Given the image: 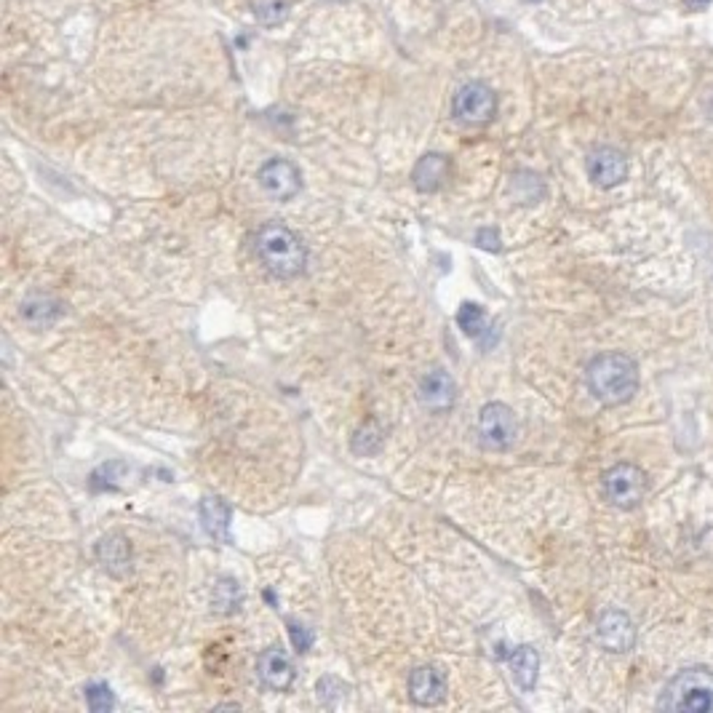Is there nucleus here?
<instances>
[{
  "mask_svg": "<svg viewBox=\"0 0 713 713\" xmlns=\"http://www.w3.org/2000/svg\"><path fill=\"white\" fill-rule=\"evenodd\" d=\"M588 391L604 407H622L638 391V364L628 353H601L585 369Z\"/></svg>",
  "mask_w": 713,
  "mask_h": 713,
  "instance_id": "obj_1",
  "label": "nucleus"
},
{
  "mask_svg": "<svg viewBox=\"0 0 713 713\" xmlns=\"http://www.w3.org/2000/svg\"><path fill=\"white\" fill-rule=\"evenodd\" d=\"M254 251H257L259 262L265 265V270L275 278L289 281V278H297L305 273L307 249L299 241V235L281 222H267L257 230Z\"/></svg>",
  "mask_w": 713,
  "mask_h": 713,
  "instance_id": "obj_2",
  "label": "nucleus"
},
{
  "mask_svg": "<svg viewBox=\"0 0 713 713\" xmlns=\"http://www.w3.org/2000/svg\"><path fill=\"white\" fill-rule=\"evenodd\" d=\"M657 708L670 713H713V670L702 665L678 670L665 684Z\"/></svg>",
  "mask_w": 713,
  "mask_h": 713,
  "instance_id": "obj_3",
  "label": "nucleus"
},
{
  "mask_svg": "<svg viewBox=\"0 0 713 713\" xmlns=\"http://www.w3.org/2000/svg\"><path fill=\"white\" fill-rule=\"evenodd\" d=\"M604 497L617 511H636L649 492L646 473L633 463H617L601 476Z\"/></svg>",
  "mask_w": 713,
  "mask_h": 713,
  "instance_id": "obj_4",
  "label": "nucleus"
},
{
  "mask_svg": "<svg viewBox=\"0 0 713 713\" xmlns=\"http://www.w3.org/2000/svg\"><path fill=\"white\" fill-rule=\"evenodd\" d=\"M476 433H479V444L481 449L487 452H505L513 447L516 436H519V420H516V412L500 401L495 404H487L479 415V425H476Z\"/></svg>",
  "mask_w": 713,
  "mask_h": 713,
  "instance_id": "obj_5",
  "label": "nucleus"
},
{
  "mask_svg": "<svg viewBox=\"0 0 713 713\" xmlns=\"http://www.w3.org/2000/svg\"><path fill=\"white\" fill-rule=\"evenodd\" d=\"M452 113L463 126H487L497 113V94L487 83L471 81L457 89L452 99Z\"/></svg>",
  "mask_w": 713,
  "mask_h": 713,
  "instance_id": "obj_6",
  "label": "nucleus"
},
{
  "mask_svg": "<svg viewBox=\"0 0 713 713\" xmlns=\"http://www.w3.org/2000/svg\"><path fill=\"white\" fill-rule=\"evenodd\" d=\"M585 169H588V177L596 187L601 190H609V187H617L620 182H625L628 177V158L617 150V147H593L585 158Z\"/></svg>",
  "mask_w": 713,
  "mask_h": 713,
  "instance_id": "obj_7",
  "label": "nucleus"
},
{
  "mask_svg": "<svg viewBox=\"0 0 713 713\" xmlns=\"http://www.w3.org/2000/svg\"><path fill=\"white\" fill-rule=\"evenodd\" d=\"M257 179H259V187L275 201H291L302 187L299 169L286 158H273V161L262 163Z\"/></svg>",
  "mask_w": 713,
  "mask_h": 713,
  "instance_id": "obj_8",
  "label": "nucleus"
},
{
  "mask_svg": "<svg viewBox=\"0 0 713 713\" xmlns=\"http://www.w3.org/2000/svg\"><path fill=\"white\" fill-rule=\"evenodd\" d=\"M596 638L606 652L622 654L636 646V625L628 612L606 609L596 622Z\"/></svg>",
  "mask_w": 713,
  "mask_h": 713,
  "instance_id": "obj_9",
  "label": "nucleus"
},
{
  "mask_svg": "<svg viewBox=\"0 0 713 713\" xmlns=\"http://www.w3.org/2000/svg\"><path fill=\"white\" fill-rule=\"evenodd\" d=\"M417 399L423 404V409L433 412V415H444L455 407L457 399V385L455 377L447 369H431L423 375L420 388H417Z\"/></svg>",
  "mask_w": 713,
  "mask_h": 713,
  "instance_id": "obj_10",
  "label": "nucleus"
},
{
  "mask_svg": "<svg viewBox=\"0 0 713 713\" xmlns=\"http://www.w3.org/2000/svg\"><path fill=\"white\" fill-rule=\"evenodd\" d=\"M257 676L273 692H286L294 684V662L281 646H267L257 657Z\"/></svg>",
  "mask_w": 713,
  "mask_h": 713,
  "instance_id": "obj_11",
  "label": "nucleus"
},
{
  "mask_svg": "<svg viewBox=\"0 0 713 713\" xmlns=\"http://www.w3.org/2000/svg\"><path fill=\"white\" fill-rule=\"evenodd\" d=\"M94 553H97V561L102 564V569H105L107 574H113V577H129V574H131V566H134V548H131V543H129L126 535H121V532H110V535H105V537L97 543Z\"/></svg>",
  "mask_w": 713,
  "mask_h": 713,
  "instance_id": "obj_12",
  "label": "nucleus"
},
{
  "mask_svg": "<svg viewBox=\"0 0 713 713\" xmlns=\"http://www.w3.org/2000/svg\"><path fill=\"white\" fill-rule=\"evenodd\" d=\"M409 697L417 705H439L447 697V676L439 665H417L409 673Z\"/></svg>",
  "mask_w": 713,
  "mask_h": 713,
  "instance_id": "obj_13",
  "label": "nucleus"
},
{
  "mask_svg": "<svg viewBox=\"0 0 713 713\" xmlns=\"http://www.w3.org/2000/svg\"><path fill=\"white\" fill-rule=\"evenodd\" d=\"M449 179V158L441 153H428L415 163L412 182L420 193H436Z\"/></svg>",
  "mask_w": 713,
  "mask_h": 713,
  "instance_id": "obj_14",
  "label": "nucleus"
},
{
  "mask_svg": "<svg viewBox=\"0 0 713 713\" xmlns=\"http://www.w3.org/2000/svg\"><path fill=\"white\" fill-rule=\"evenodd\" d=\"M20 315L28 326L33 329H49L57 323V318L62 315V302L51 294H30L22 307H20Z\"/></svg>",
  "mask_w": 713,
  "mask_h": 713,
  "instance_id": "obj_15",
  "label": "nucleus"
},
{
  "mask_svg": "<svg viewBox=\"0 0 713 713\" xmlns=\"http://www.w3.org/2000/svg\"><path fill=\"white\" fill-rule=\"evenodd\" d=\"M198 516H201V524L206 529L209 537L214 540H222L227 543L230 540V505L219 497H203L201 505H198Z\"/></svg>",
  "mask_w": 713,
  "mask_h": 713,
  "instance_id": "obj_16",
  "label": "nucleus"
},
{
  "mask_svg": "<svg viewBox=\"0 0 713 713\" xmlns=\"http://www.w3.org/2000/svg\"><path fill=\"white\" fill-rule=\"evenodd\" d=\"M511 673H513V681H516L524 692L535 689V684H537V673H540V654H537V649L529 646V644L516 646V649L511 652Z\"/></svg>",
  "mask_w": 713,
  "mask_h": 713,
  "instance_id": "obj_17",
  "label": "nucleus"
},
{
  "mask_svg": "<svg viewBox=\"0 0 713 713\" xmlns=\"http://www.w3.org/2000/svg\"><path fill=\"white\" fill-rule=\"evenodd\" d=\"M243 604V590L235 580L230 577H222L217 585H214V593H211V609L217 614H233L238 612Z\"/></svg>",
  "mask_w": 713,
  "mask_h": 713,
  "instance_id": "obj_18",
  "label": "nucleus"
},
{
  "mask_svg": "<svg viewBox=\"0 0 713 713\" xmlns=\"http://www.w3.org/2000/svg\"><path fill=\"white\" fill-rule=\"evenodd\" d=\"M383 444H385V428L377 420H369V423H364L359 431H355L350 447H353L355 455L369 457V455H377L383 449Z\"/></svg>",
  "mask_w": 713,
  "mask_h": 713,
  "instance_id": "obj_19",
  "label": "nucleus"
},
{
  "mask_svg": "<svg viewBox=\"0 0 713 713\" xmlns=\"http://www.w3.org/2000/svg\"><path fill=\"white\" fill-rule=\"evenodd\" d=\"M457 323H460V329L468 334V337H484L487 331H489V321H487V313H484V307L481 305H476V302H465L463 307H460V313H457Z\"/></svg>",
  "mask_w": 713,
  "mask_h": 713,
  "instance_id": "obj_20",
  "label": "nucleus"
},
{
  "mask_svg": "<svg viewBox=\"0 0 713 713\" xmlns=\"http://www.w3.org/2000/svg\"><path fill=\"white\" fill-rule=\"evenodd\" d=\"M129 473V468L123 463H107L99 471H94L91 476V489L94 492H113L118 489V481Z\"/></svg>",
  "mask_w": 713,
  "mask_h": 713,
  "instance_id": "obj_21",
  "label": "nucleus"
},
{
  "mask_svg": "<svg viewBox=\"0 0 713 713\" xmlns=\"http://www.w3.org/2000/svg\"><path fill=\"white\" fill-rule=\"evenodd\" d=\"M254 17L265 25V28H275L286 20L289 9L286 0H254Z\"/></svg>",
  "mask_w": 713,
  "mask_h": 713,
  "instance_id": "obj_22",
  "label": "nucleus"
},
{
  "mask_svg": "<svg viewBox=\"0 0 713 713\" xmlns=\"http://www.w3.org/2000/svg\"><path fill=\"white\" fill-rule=\"evenodd\" d=\"M86 702L94 713H105L115 705V697H113V689L107 684L97 681V684L86 686Z\"/></svg>",
  "mask_w": 713,
  "mask_h": 713,
  "instance_id": "obj_23",
  "label": "nucleus"
},
{
  "mask_svg": "<svg viewBox=\"0 0 713 713\" xmlns=\"http://www.w3.org/2000/svg\"><path fill=\"white\" fill-rule=\"evenodd\" d=\"M289 630H291V641H294L297 652H307L310 644H313V633L299 622H289Z\"/></svg>",
  "mask_w": 713,
  "mask_h": 713,
  "instance_id": "obj_24",
  "label": "nucleus"
},
{
  "mask_svg": "<svg viewBox=\"0 0 713 713\" xmlns=\"http://www.w3.org/2000/svg\"><path fill=\"white\" fill-rule=\"evenodd\" d=\"M476 243H479L481 249L500 251V235H497V230H489V227L479 230V233H476Z\"/></svg>",
  "mask_w": 713,
  "mask_h": 713,
  "instance_id": "obj_25",
  "label": "nucleus"
},
{
  "mask_svg": "<svg viewBox=\"0 0 713 713\" xmlns=\"http://www.w3.org/2000/svg\"><path fill=\"white\" fill-rule=\"evenodd\" d=\"M708 4H710V0H686V6H689V9H702V6H708Z\"/></svg>",
  "mask_w": 713,
  "mask_h": 713,
  "instance_id": "obj_26",
  "label": "nucleus"
}]
</instances>
